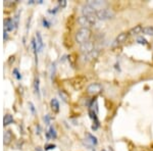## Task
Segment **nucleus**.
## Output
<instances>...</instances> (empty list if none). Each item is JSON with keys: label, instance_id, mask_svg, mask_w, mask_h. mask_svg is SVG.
<instances>
[{"label": "nucleus", "instance_id": "f3484780", "mask_svg": "<svg viewBox=\"0 0 153 151\" xmlns=\"http://www.w3.org/2000/svg\"><path fill=\"white\" fill-rule=\"evenodd\" d=\"M87 137H88V141H89V142H90L92 145H96V144L98 143L97 138H96L95 136L91 135V134H87Z\"/></svg>", "mask_w": 153, "mask_h": 151}, {"label": "nucleus", "instance_id": "9d476101", "mask_svg": "<svg viewBox=\"0 0 153 151\" xmlns=\"http://www.w3.org/2000/svg\"><path fill=\"white\" fill-rule=\"evenodd\" d=\"M14 28H16V25L13 23V19H5V22H4V29H5V31H12Z\"/></svg>", "mask_w": 153, "mask_h": 151}, {"label": "nucleus", "instance_id": "ddd939ff", "mask_svg": "<svg viewBox=\"0 0 153 151\" xmlns=\"http://www.w3.org/2000/svg\"><path fill=\"white\" fill-rule=\"evenodd\" d=\"M50 104H51V108H52V110L55 111V112H58V110H59V103H58L57 99L53 98L52 100H51Z\"/></svg>", "mask_w": 153, "mask_h": 151}, {"label": "nucleus", "instance_id": "4be33fe9", "mask_svg": "<svg viewBox=\"0 0 153 151\" xmlns=\"http://www.w3.org/2000/svg\"><path fill=\"white\" fill-rule=\"evenodd\" d=\"M59 5L61 7H65L66 5V1L65 0H60V1H59Z\"/></svg>", "mask_w": 153, "mask_h": 151}, {"label": "nucleus", "instance_id": "6ab92c4d", "mask_svg": "<svg viewBox=\"0 0 153 151\" xmlns=\"http://www.w3.org/2000/svg\"><path fill=\"white\" fill-rule=\"evenodd\" d=\"M137 41H138V43H139V44H143V45H146V44H147L146 39L143 38V37H139V38L137 39Z\"/></svg>", "mask_w": 153, "mask_h": 151}, {"label": "nucleus", "instance_id": "0eeeda50", "mask_svg": "<svg viewBox=\"0 0 153 151\" xmlns=\"http://www.w3.org/2000/svg\"><path fill=\"white\" fill-rule=\"evenodd\" d=\"M99 49L98 48H95L93 51H91V52H89L87 54H84V60L85 61H92L94 60L98 57V55H99Z\"/></svg>", "mask_w": 153, "mask_h": 151}, {"label": "nucleus", "instance_id": "412c9836", "mask_svg": "<svg viewBox=\"0 0 153 151\" xmlns=\"http://www.w3.org/2000/svg\"><path fill=\"white\" fill-rule=\"evenodd\" d=\"M59 95L62 96V97H63V100H65V102H66V101H68V96H66L65 94L62 92V91H60V92H59Z\"/></svg>", "mask_w": 153, "mask_h": 151}, {"label": "nucleus", "instance_id": "6e6552de", "mask_svg": "<svg viewBox=\"0 0 153 151\" xmlns=\"http://www.w3.org/2000/svg\"><path fill=\"white\" fill-rule=\"evenodd\" d=\"M82 12H83L84 16H96L97 10H96L95 8H93L92 6H90L89 4H86V5L83 6Z\"/></svg>", "mask_w": 153, "mask_h": 151}, {"label": "nucleus", "instance_id": "7ed1b4c3", "mask_svg": "<svg viewBox=\"0 0 153 151\" xmlns=\"http://www.w3.org/2000/svg\"><path fill=\"white\" fill-rule=\"evenodd\" d=\"M102 91H103V88L99 83H93V84H91V85H89L87 88V92L90 94V95H94V96L100 94Z\"/></svg>", "mask_w": 153, "mask_h": 151}, {"label": "nucleus", "instance_id": "423d86ee", "mask_svg": "<svg viewBox=\"0 0 153 151\" xmlns=\"http://www.w3.org/2000/svg\"><path fill=\"white\" fill-rule=\"evenodd\" d=\"M90 6H92L93 8H95L96 10H100V9H103V8H106V2L105 1H101V0H95V1H93V0H90V1H88V3Z\"/></svg>", "mask_w": 153, "mask_h": 151}, {"label": "nucleus", "instance_id": "f257e3e1", "mask_svg": "<svg viewBox=\"0 0 153 151\" xmlns=\"http://www.w3.org/2000/svg\"><path fill=\"white\" fill-rule=\"evenodd\" d=\"M92 36V32L89 28H81L78 32L76 33V42L80 45L86 43V42L90 41V38Z\"/></svg>", "mask_w": 153, "mask_h": 151}, {"label": "nucleus", "instance_id": "aec40b11", "mask_svg": "<svg viewBox=\"0 0 153 151\" xmlns=\"http://www.w3.org/2000/svg\"><path fill=\"white\" fill-rule=\"evenodd\" d=\"M13 74H14V76H16V79H18V80H19V79H21V78H22V76H21V75H19V71H18V70H16V68H14V70H13Z\"/></svg>", "mask_w": 153, "mask_h": 151}, {"label": "nucleus", "instance_id": "393cba45", "mask_svg": "<svg viewBox=\"0 0 153 151\" xmlns=\"http://www.w3.org/2000/svg\"><path fill=\"white\" fill-rule=\"evenodd\" d=\"M4 39H5V40H6V39H7V33H6V31H4Z\"/></svg>", "mask_w": 153, "mask_h": 151}, {"label": "nucleus", "instance_id": "dca6fc26", "mask_svg": "<svg viewBox=\"0 0 153 151\" xmlns=\"http://www.w3.org/2000/svg\"><path fill=\"white\" fill-rule=\"evenodd\" d=\"M12 122H13V118H12V115H6L5 116H4V118H3V125L4 126L9 125V123H11Z\"/></svg>", "mask_w": 153, "mask_h": 151}, {"label": "nucleus", "instance_id": "f8f14e48", "mask_svg": "<svg viewBox=\"0 0 153 151\" xmlns=\"http://www.w3.org/2000/svg\"><path fill=\"white\" fill-rule=\"evenodd\" d=\"M12 140V135L10 133V131H5L3 135V143L4 145H9V143L11 142Z\"/></svg>", "mask_w": 153, "mask_h": 151}, {"label": "nucleus", "instance_id": "1a4fd4ad", "mask_svg": "<svg viewBox=\"0 0 153 151\" xmlns=\"http://www.w3.org/2000/svg\"><path fill=\"white\" fill-rule=\"evenodd\" d=\"M35 41H36L37 51H42V49H43V47H44V44H43V40H42V36L39 32H37V34H36Z\"/></svg>", "mask_w": 153, "mask_h": 151}, {"label": "nucleus", "instance_id": "f03ea898", "mask_svg": "<svg viewBox=\"0 0 153 151\" xmlns=\"http://www.w3.org/2000/svg\"><path fill=\"white\" fill-rule=\"evenodd\" d=\"M96 16H97L98 21H108V19H111L114 18V13L110 9L103 8L96 12Z\"/></svg>", "mask_w": 153, "mask_h": 151}, {"label": "nucleus", "instance_id": "a878e982", "mask_svg": "<svg viewBox=\"0 0 153 151\" xmlns=\"http://www.w3.org/2000/svg\"><path fill=\"white\" fill-rule=\"evenodd\" d=\"M101 151H105V150H101Z\"/></svg>", "mask_w": 153, "mask_h": 151}, {"label": "nucleus", "instance_id": "b1692460", "mask_svg": "<svg viewBox=\"0 0 153 151\" xmlns=\"http://www.w3.org/2000/svg\"><path fill=\"white\" fill-rule=\"evenodd\" d=\"M53 148H55V145H47V146H46L45 149L46 150H49V149H53Z\"/></svg>", "mask_w": 153, "mask_h": 151}, {"label": "nucleus", "instance_id": "20e7f679", "mask_svg": "<svg viewBox=\"0 0 153 151\" xmlns=\"http://www.w3.org/2000/svg\"><path fill=\"white\" fill-rule=\"evenodd\" d=\"M128 38H129V33H120L118 34V36L115 38V40L113 41L112 43V47H118L122 44H124L125 42H127Z\"/></svg>", "mask_w": 153, "mask_h": 151}, {"label": "nucleus", "instance_id": "4468645a", "mask_svg": "<svg viewBox=\"0 0 153 151\" xmlns=\"http://www.w3.org/2000/svg\"><path fill=\"white\" fill-rule=\"evenodd\" d=\"M142 33L144 35H148V36H153V27L152 26H148L143 28L142 30Z\"/></svg>", "mask_w": 153, "mask_h": 151}, {"label": "nucleus", "instance_id": "a211bd4d", "mask_svg": "<svg viewBox=\"0 0 153 151\" xmlns=\"http://www.w3.org/2000/svg\"><path fill=\"white\" fill-rule=\"evenodd\" d=\"M34 90H35V93L37 95H39V93H40V88H39V78L38 77L35 79V82H34Z\"/></svg>", "mask_w": 153, "mask_h": 151}, {"label": "nucleus", "instance_id": "39448f33", "mask_svg": "<svg viewBox=\"0 0 153 151\" xmlns=\"http://www.w3.org/2000/svg\"><path fill=\"white\" fill-rule=\"evenodd\" d=\"M95 48H96L95 43L93 41H91V40L81 45V51H82L84 54H87L89 52H91V51H93Z\"/></svg>", "mask_w": 153, "mask_h": 151}, {"label": "nucleus", "instance_id": "9b49d317", "mask_svg": "<svg viewBox=\"0 0 153 151\" xmlns=\"http://www.w3.org/2000/svg\"><path fill=\"white\" fill-rule=\"evenodd\" d=\"M142 26L141 25H138V26H135L134 28H132L130 30V32H129V35H132V36H137V35H139L140 33H142Z\"/></svg>", "mask_w": 153, "mask_h": 151}, {"label": "nucleus", "instance_id": "5701e85b", "mask_svg": "<svg viewBox=\"0 0 153 151\" xmlns=\"http://www.w3.org/2000/svg\"><path fill=\"white\" fill-rule=\"evenodd\" d=\"M43 25H44V27H47V28H48L49 26H50V24H49L48 22H47V19H43Z\"/></svg>", "mask_w": 153, "mask_h": 151}, {"label": "nucleus", "instance_id": "2eb2a0df", "mask_svg": "<svg viewBox=\"0 0 153 151\" xmlns=\"http://www.w3.org/2000/svg\"><path fill=\"white\" fill-rule=\"evenodd\" d=\"M46 136H47L48 139H55V138H56L55 129H54L53 127H50V129H49V132H47Z\"/></svg>", "mask_w": 153, "mask_h": 151}]
</instances>
